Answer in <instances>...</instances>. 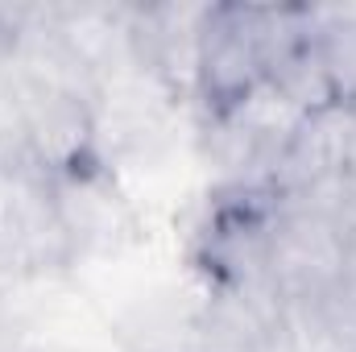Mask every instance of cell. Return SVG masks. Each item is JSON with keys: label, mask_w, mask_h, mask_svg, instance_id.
I'll list each match as a JSON object with an SVG mask.
<instances>
[{"label": "cell", "mask_w": 356, "mask_h": 352, "mask_svg": "<svg viewBox=\"0 0 356 352\" xmlns=\"http://www.w3.org/2000/svg\"><path fill=\"white\" fill-rule=\"evenodd\" d=\"M311 67L327 108L356 112V17L336 13L323 25H311Z\"/></svg>", "instance_id": "1"}, {"label": "cell", "mask_w": 356, "mask_h": 352, "mask_svg": "<svg viewBox=\"0 0 356 352\" xmlns=\"http://www.w3.org/2000/svg\"><path fill=\"white\" fill-rule=\"evenodd\" d=\"M348 170L356 175V133H353V154H348Z\"/></svg>", "instance_id": "2"}]
</instances>
